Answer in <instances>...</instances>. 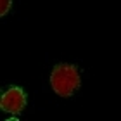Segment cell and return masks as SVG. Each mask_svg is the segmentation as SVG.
I'll return each instance as SVG.
<instances>
[{
	"instance_id": "1",
	"label": "cell",
	"mask_w": 121,
	"mask_h": 121,
	"mask_svg": "<svg viewBox=\"0 0 121 121\" xmlns=\"http://www.w3.org/2000/svg\"><path fill=\"white\" fill-rule=\"evenodd\" d=\"M50 85H52V88L57 95L71 97L81 85L80 71L76 69V66H73V64H66V62L57 64L56 68L52 69Z\"/></svg>"
},
{
	"instance_id": "2",
	"label": "cell",
	"mask_w": 121,
	"mask_h": 121,
	"mask_svg": "<svg viewBox=\"0 0 121 121\" xmlns=\"http://www.w3.org/2000/svg\"><path fill=\"white\" fill-rule=\"evenodd\" d=\"M26 102H28V99H26L24 90L19 88V86H10V88H7L4 92L2 100H0V107H2V111H5V112L19 114L24 109Z\"/></svg>"
},
{
	"instance_id": "3",
	"label": "cell",
	"mask_w": 121,
	"mask_h": 121,
	"mask_svg": "<svg viewBox=\"0 0 121 121\" xmlns=\"http://www.w3.org/2000/svg\"><path fill=\"white\" fill-rule=\"evenodd\" d=\"M10 5H12V0H0V16H5L9 12Z\"/></svg>"
}]
</instances>
